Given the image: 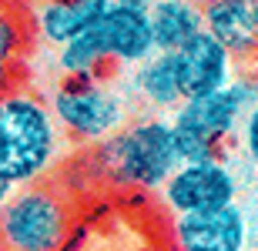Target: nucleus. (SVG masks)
Returning a JSON list of instances; mask_svg holds the SVG:
<instances>
[{
  "label": "nucleus",
  "mask_w": 258,
  "mask_h": 251,
  "mask_svg": "<svg viewBox=\"0 0 258 251\" xmlns=\"http://www.w3.org/2000/svg\"><path fill=\"white\" fill-rule=\"evenodd\" d=\"M181 164L178 144H174L171 117L151 114L134 124H124L117 134L94 144L87 174L94 184H104L111 191L148 194L161 191V184Z\"/></svg>",
  "instance_id": "f257e3e1"
},
{
  "label": "nucleus",
  "mask_w": 258,
  "mask_h": 251,
  "mask_svg": "<svg viewBox=\"0 0 258 251\" xmlns=\"http://www.w3.org/2000/svg\"><path fill=\"white\" fill-rule=\"evenodd\" d=\"M60 151L64 134L44 97L20 84L0 97V181L14 191L44 181Z\"/></svg>",
  "instance_id": "f03ea898"
},
{
  "label": "nucleus",
  "mask_w": 258,
  "mask_h": 251,
  "mask_svg": "<svg viewBox=\"0 0 258 251\" xmlns=\"http://www.w3.org/2000/svg\"><path fill=\"white\" fill-rule=\"evenodd\" d=\"M178 60V74H181V91L184 101L208 91H218L235 77V60L208 30H201L198 37H191L181 50H174Z\"/></svg>",
  "instance_id": "1a4fd4ad"
},
{
  "label": "nucleus",
  "mask_w": 258,
  "mask_h": 251,
  "mask_svg": "<svg viewBox=\"0 0 258 251\" xmlns=\"http://www.w3.org/2000/svg\"><path fill=\"white\" fill-rule=\"evenodd\" d=\"M77 224L71 188L44 178L10 194L0 211V244L7 251H64Z\"/></svg>",
  "instance_id": "7ed1b4c3"
},
{
  "label": "nucleus",
  "mask_w": 258,
  "mask_h": 251,
  "mask_svg": "<svg viewBox=\"0 0 258 251\" xmlns=\"http://www.w3.org/2000/svg\"><path fill=\"white\" fill-rule=\"evenodd\" d=\"M131 94L148 111H158V114H174L184 104L174 50H158V54H151L144 64H138L131 70Z\"/></svg>",
  "instance_id": "f8f14e48"
},
{
  "label": "nucleus",
  "mask_w": 258,
  "mask_h": 251,
  "mask_svg": "<svg viewBox=\"0 0 258 251\" xmlns=\"http://www.w3.org/2000/svg\"><path fill=\"white\" fill-rule=\"evenodd\" d=\"M17 80H20L17 67H0V97L7 94V91H14V87H17Z\"/></svg>",
  "instance_id": "f3484780"
},
{
  "label": "nucleus",
  "mask_w": 258,
  "mask_h": 251,
  "mask_svg": "<svg viewBox=\"0 0 258 251\" xmlns=\"http://www.w3.org/2000/svg\"><path fill=\"white\" fill-rule=\"evenodd\" d=\"M34 34V17L24 0H0V67H20Z\"/></svg>",
  "instance_id": "2eb2a0df"
},
{
  "label": "nucleus",
  "mask_w": 258,
  "mask_h": 251,
  "mask_svg": "<svg viewBox=\"0 0 258 251\" xmlns=\"http://www.w3.org/2000/svg\"><path fill=\"white\" fill-rule=\"evenodd\" d=\"M238 198V174L231 171L225 157H205V161H181L178 171L161 184V204L171 218L178 214L211 211Z\"/></svg>",
  "instance_id": "423d86ee"
},
{
  "label": "nucleus",
  "mask_w": 258,
  "mask_h": 251,
  "mask_svg": "<svg viewBox=\"0 0 258 251\" xmlns=\"http://www.w3.org/2000/svg\"><path fill=\"white\" fill-rule=\"evenodd\" d=\"M238 137H241V151H245V157L258 168V97H255V104L245 111V117H241Z\"/></svg>",
  "instance_id": "dca6fc26"
},
{
  "label": "nucleus",
  "mask_w": 258,
  "mask_h": 251,
  "mask_svg": "<svg viewBox=\"0 0 258 251\" xmlns=\"http://www.w3.org/2000/svg\"><path fill=\"white\" fill-rule=\"evenodd\" d=\"M255 4H258V0H255Z\"/></svg>",
  "instance_id": "4be33fe9"
},
{
  "label": "nucleus",
  "mask_w": 258,
  "mask_h": 251,
  "mask_svg": "<svg viewBox=\"0 0 258 251\" xmlns=\"http://www.w3.org/2000/svg\"><path fill=\"white\" fill-rule=\"evenodd\" d=\"M255 251H258V238H255Z\"/></svg>",
  "instance_id": "aec40b11"
},
{
  "label": "nucleus",
  "mask_w": 258,
  "mask_h": 251,
  "mask_svg": "<svg viewBox=\"0 0 258 251\" xmlns=\"http://www.w3.org/2000/svg\"><path fill=\"white\" fill-rule=\"evenodd\" d=\"M57 74L60 77H111V60H107V47L101 40L97 24L84 30L81 37L67 40L64 47H57Z\"/></svg>",
  "instance_id": "4468645a"
},
{
  "label": "nucleus",
  "mask_w": 258,
  "mask_h": 251,
  "mask_svg": "<svg viewBox=\"0 0 258 251\" xmlns=\"http://www.w3.org/2000/svg\"><path fill=\"white\" fill-rule=\"evenodd\" d=\"M60 134L74 144H101L127 124V101L111 77H60L47 97Z\"/></svg>",
  "instance_id": "39448f33"
},
{
  "label": "nucleus",
  "mask_w": 258,
  "mask_h": 251,
  "mask_svg": "<svg viewBox=\"0 0 258 251\" xmlns=\"http://www.w3.org/2000/svg\"><path fill=\"white\" fill-rule=\"evenodd\" d=\"M107 0H37L30 7L34 34L50 47H64L107 14Z\"/></svg>",
  "instance_id": "9b49d317"
},
{
  "label": "nucleus",
  "mask_w": 258,
  "mask_h": 251,
  "mask_svg": "<svg viewBox=\"0 0 258 251\" xmlns=\"http://www.w3.org/2000/svg\"><path fill=\"white\" fill-rule=\"evenodd\" d=\"M148 20H151V37L158 50H181L205 30L198 0H154Z\"/></svg>",
  "instance_id": "ddd939ff"
},
{
  "label": "nucleus",
  "mask_w": 258,
  "mask_h": 251,
  "mask_svg": "<svg viewBox=\"0 0 258 251\" xmlns=\"http://www.w3.org/2000/svg\"><path fill=\"white\" fill-rule=\"evenodd\" d=\"M255 97H258V80L248 74H235L218 91L188 97L171 114V131L181 161L221 157L225 141L238 134L241 117L255 104Z\"/></svg>",
  "instance_id": "20e7f679"
},
{
  "label": "nucleus",
  "mask_w": 258,
  "mask_h": 251,
  "mask_svg": "<svg viewBox=\"0 0 258 251\" xmlns=\"http://www.w3.org/2000/svg\"><path fill=\"white\" fill-rule=\"evenodd\" d=\"M0 251H7V248H4V244H0Z\"/></svg>",
  "instance_id": "412c9836"
},
{
  "label": "nucleus",
  "mask_w": 258,
  "mask_h": 251,
  "mask_svg": "<svg viewBox=\"0 0 258 251\" xmlns=\"http://www.w3.org/2000/svg\"><path fill=\"white\" fill-rule=\"evenodd\" d=\"M205 30L231 54L235 64L258 60V4L255 0H201Z\"/></svg>",
  "instance_id": "6e6552de"
},
{
  "label": "nucleus",
  "mask_w": 258,
  "mask_h": 251,
  "mask_svg": "<svg viewBox=\"0 0 258 251\" xmlns=\"http://www.w3.org/2000/svg\"><path fill=\"white\" fill-rule=\"evenodd\" d=\"M171 251H248L251 221L238 201L198 214H178L168 224Z\"/></svg>",
  "instance_id": "0eeeda50"
},
{
  "label": "nucleus",
  "mask_w": 258,
  "mask_h": 251,
  "mask_svg": "<svg viewBox=\"0 0 258 251\" xmlns=\"http://www.w3.org/2000/svg\"><path fill=\"white\" fill-rule=\"evenodd\" d=\"M111 7H121V10H138V14H148L154 0H107Z\"/></svg>",
  "instance_id": "a211bd4d"
},
{
  "label": "nucleus",
  "mask_w": 258,
  "mask_h": 251,
  "mask_svg": "<svg viewBox=\"0 0 258 251\" xmlns=\"http://www.w3.org/2000/svg\"><path fill=\"white\" fill-rule=\"evenodd\" d=\"M97 30H101V40H104V47H107L111 67H131L134 70L151 54H158L148 14L107 7V14L97 20Z\"/></svg>",
  "instance_id": "9d476101"
},
{
  "label": "nucleus",
  "mask_w": 258,
  "mask_h": 251,
  "mask_svg": "<svg viewBox=\"0 0 258 251\" xmlns=\"http://www.w3.org/2000/svg\"><path fill=\"white\" fill-rule=\"evenodd\" d=\"M10 194H14V188H10L7 181H0V211H4V204L10 201Z\"/></svg>",
  "instance_id": "6ab92c4d"
}]
</instances>
